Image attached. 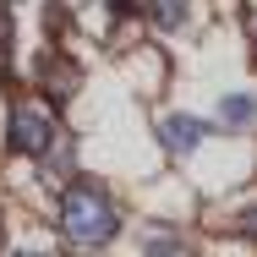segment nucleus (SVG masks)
<instances>
[{
	"label": "nucleus",
	"mask_w": 257,
	"mask_h": 257,
	"mask_svg": "<svg viewBox=\"0 0 257 257\" xmlns=\"http://www.w3.org/2000/svg\"><path fill=\"white\" fill-rule=\"evenodd\" d=\"M44 82H50V93H71V88H77V66L44 60Z\"/></svg>",
	"instance_id": "obj_6"
},
{
	"label": "nucleus",
	"mask_w": 257,
	"mask_h": 257,
	"mask_svg": "<svg viewBox=\"0 0 257 257\" xmlns=\"http://www.w3.org/2000/svg\"><path fill=\"white\" fill-rule=\"evenodd\" d=\"M186 11H192V0H148V17H154L159 28H181Z\"/></svg>",
	"instance_id": "obj_5"
},
{
	"label": "nucleus",
	"mask_w": 257,
	"mask_h": 257,
	"mask_svg": "<svg viewBox=\"0 0 257 257\" xmlns=\"http://www.w3.org/2000/svg\"><path fill=\"white\" fill-rule=\"evenodd\" d=\"M219 115H224L230 126H252V120H257V99H252V93H230V99L219 104Z\"/></svg>",
	"instance_id": "obj_4"
},
{
	"label": "nucleus",
	"mask_w": 257,
	"mask_h": 257,
	"mask_svg": "<svg viewBox=\"0 0 257 257\" xmlns=\"http://www.w3.org/2000/svg\"><path fill=\"white\" fill-rule=\"evenodd\" d=\"M104 6H109V17H126L132 11V0H104Z\"/></svg>",
	"instance_id": "obj_7"
},
{
	"label": "nucleus",
	"mask_w": 257,
	"mask_h": 257,
	"mask_svg": "<svg viewBox=\"0 0 257 257\" xmlns=\"http://www.w3.org/2000/svg\"><path fill=\"white\" fill-rule=\"evenodd\" d=\"M50 143H55L50 109H39V104H17V109H11V148L28 154V159H39V154H50Z\"/></svg>",
	"instance_id": "obj_2"
},
{
	"label": "nucleus",
	"mask_w": 257,
	"mask_h": 257,
	"mask_svg": "<svg viewBox=\"0 0 257 257\" xmlns=\"http://www.w3.org/2000/svg\"><path fill=\"white\" fill-rule=\"evenodd\" d=\"M159 143H164L170 154H192V148L203 143V120H197V115H164V120H159Z\"/></svg>",
	"instance_id": "obj_3"
},
{
	"label": "nucleus",
	"mask_w": 257,
	"mask_h": 257,
	"mask_svg": "<svg viewBox=\"0 0 257 257\" xmlns=\"http://www.w3.org/2000/svg\"><path fill=\"white\" fill-rule=\"evenodd\" d=\"M115 203L104 197V186H66V197H60V230L71 235V241H82V246H104L109 235H115Z\"/></svg>",
	"instance_id": "obj_1"
}]
</instances>
